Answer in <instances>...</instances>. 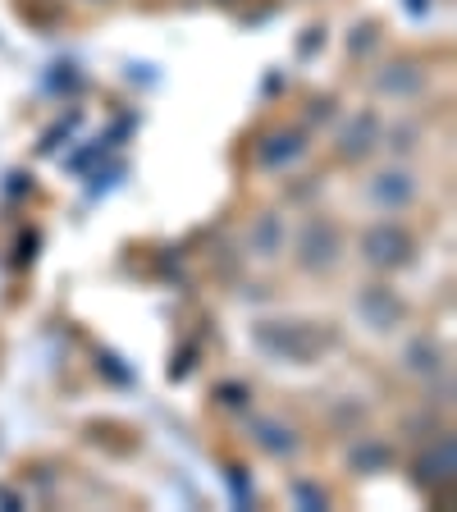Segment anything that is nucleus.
Here are the masks:
<instances>
[{
	"mask_svg": "<svg viewBox=\"0 0 457 512\" xmlns=\"http://www.w3.org/2000/svg\"><path fill=\"white\" fill-rule=\"evenodd\" d=\"M366 261H375V266L380 270H389V266H403L407 261V234L403 229H394V224H380V229H371V234H366Z\"/></svg>",
	"mask_w": 457,
	"mask_h": 512,
	"instance_id": "1",
	"label": "nucleus"
},
{
	"mask_svg": "<svg viewBox=\"0 0 457 512\" xmlns=\"http://www.w3.org/2000/svg\"><path fill=\"white\" fill-rule=\"evenodd\" d=\"M375 147V119L371 115H357V124L343 133V156H362V151Z\"/></svg>",
	"mask_w": 457,
	"mask_h": 512,
	"instance_id": "5",
	"label": "nucleus"
},
{
	"mask_svg": "<svg viewBox=\"0 0 457 512\" xmlns=\"http://www.w3.org/2000/svg\"><path fill=\"white\" fill-rule=\"evenodd\" d=\"M334 234L325 229V224H307V234H302V266L320 270V266H330L334 261Z\"/></svg>",
	"mask_w": 457,
	"mask_h": 512,
	"instance_id": "2",
	"label": "nucleus"
},
{
	"mask_svg": "<svg viewBox=\"0 0 457 512\" xmlns=\"http://www.w3.org/2000/svg\"><path fill=\"white\" fill-rule=\"evenodd\" d=\"M371 197L384 206H403V202H412V183H407V174H380L371 183Z\"/></svg>",
	"mask_w": 457,
	"mask_h": 512,
	"instance_id": "3",
	"label": "nucleus"
},
{
	"mask_svg": "<svg viewBox=\"0 0 457 512\" xmlns=\"http://www.w3.org/2000/svg\"><path fill=\"white\" fill-rule=\"evenodd\" d=\"M279 142V147H266V151H261V160H266V165H275V160H284L288 156V151H293V156H298V138H275Z\"/></svg>",
	"mask_w": 457,
	"mask_h": 512,
	"instance_id": "6",
	"label": "nucleus"
},
{
	"mask_svg": "<svg viewBox=\"0 0 457 512\" xmlns=\"http://www.w3.org/2000/svg\"><path fill=\"white\" fill-rule=\"evenodd\" d=\"M362 316H375V330H389V325H394V316H398L394 293H384V288H371V293L362 298Z\"/></svg>",
	"mask_w": 457,
	"mask_h": 512,
	"instance_id": "4",
	"label": "nucleus"
}]
</instances>
